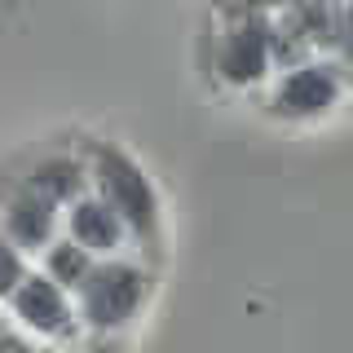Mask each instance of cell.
Here are the masks:
<instances>
[{
	"mask_svg": "<svg viewBox=\"0 0 353 353\" xmlns=\"http://www.w3.org/2000/svg\"><path fill=\"white\" fill-rule=\"evenodd\" d=\"M97 185H102V199L119 212L124 225H132L137 234H154V225H159V203H154L150 181L141 176V168L124 150H115V146L97 150Z\"/></svg>",
	"mask_w": 353,
	"mask_h": 353,
	"instance_id": "6da1fadb",
	"label": "cell"
},
{
	"mask_svg": "<svg viewBox=\"0 0 353 353\" xmlns=\"http://www.w3.org/2000/svg\"><path fill=\"white\" fill-rule=\"evenodd\" d=\"M53 208L58 203H49L44 194H36L27 185L22 194L9 199V208H5V230H9V239L18 243V248H44V243L53 239Z\"/></svg>",
	"mask_w": 353,
	"mask_h": 353,
	"instance_id": "8992f818",
	"label": "cell"
},
{
	"mask_svg": "<svg viewBox=\"0 0 353 353\" xmlns=\"http://www.w3.org/2000/svg\"><path fill=\"white\" fill-rule=\"evenodd\" d=\"M336 97H340V80L331 66H296L279 84L274 106L283 115H323V110L336 106Z\"/></svg>",
	"mask_w": 353,
	"mask_h": 353,
	"instance_id": "277c9868",
	"label": "cell"
},
{
	"mask_svg": "<svg viewBox=\"0 0 353 353\" xmlns=\"http://www.w3.org/2000/svg\"><path fill=\"white\" fill-rule=\"evenodd\" d=\"M230 5H239V9H270V5H283V0H230Z\"/></svg>",
	"mask_w": 353,
	"mask_h": 353,
	"instance_id": "4fadbf2b",
	"label": "cell"
},
{
	"mask_svg": "<svg viewBox=\"0 0 353 353\" xmlns=\"http://www.w3.org/2000/svg\"><path fill=\"white\" fill-rule=\"evenodd\" d=\"M0 353H27V345H22L9 327H0Z\"/></svg>",
	"mask_w": 353,
	"mask_h": 353,
	"instance_id": "7c38bea8",
	"label": "cell"
},
{
	"mask_svg": "<svg viewBox=\"0 0 353 353\" xmlns=\"http://www.w3.org/2000/svg\"><path fill=\"white\" fill-rule=\"evenodd\" d=\"M31 190L44 194L49 203H66V199H75L80 194V185H84V168L75 159H44L36 172H31Z\"/></svg>",
	"mask_w": 353,
	"mask_h": 353,
	"instance_id": "ba28073f",
	"label": "cell"
},
{
	"mask_svg": "<svg viewBox=\"0 0 353 353\" xmlns=\"http://www.w3.org/2000/svg\"><path fill=\"white\" fill-rule=\"evenodd\" d=\"M71 234H75V243H84L88 252H110L124 239V221H119V212L106 199H75Z\"/></svg>",
	"mask_w": 353,
	"mask_h": 353,
	"instance_id": "52a82bcc",
	"label": "cell"
},
{
	"mask_svg": "<svg viewBox=\"0 0 353 353\" xmlns=\"http://www.w3.org/2000/svg\"><path fill=\"white\" fill-rule=\"evenodd\" d=\"M80 301H84V318L93 327H124L137 305L146 301V274L137 265H93V274L80 283Z\"/></svg>",
	"mask_w": 353,
	"mask_h": 353,
	"instance_id": "7a4b0ae2",
	"label": "cell"
},
{
	"mask_svg": "<svg viewBox=\"0 0 353 353\" xmlns=\"http://www.w3.org/2000/svg\"><path fill=\"white\" fill-rule=\"evenodd\" d=\"M336 40H340V49H345V58L353 62V0H349V9L336 18Z\"/></svg>",
	"mask_w": 353,
	"mask_h": 353,
	"instance_id": "8fae6325",
	"label": "cell"
},
{
	"mask_svg": "<svg viewBox=\"0 0 353 353\" xmlns=\"http://www.w3.org/2000/svg\"><path fill=\"white\" fill-rule=\"evenodd\" d=\"M22 283V256L14 239H0V296H14V287Z\"/></svg>",
	"mask_w": 353,
	"mask_h": 353,
	"instance_id": "30bf717a",
	"label": "cell"
},
{
	"mask_svg": "<svg viewBox=\"0 0 353 353\" xmlns=\"http://www.w3.org/2000/svg\"><path fill=\"white\" fill-rule=\"evenodd\" d=\"M88 274H93V252L84 243H53L49 248V279L58 287H80Z\"/></svg>",
	"mask_w": 353,
	"mask_h": 353,
	"instance_id": "9c48e42d",
	"label": "cell"
},
{
	"mask_svg": "<svg viewBox=\"0 0 353 353\" xmlns=\"http://www.w3.org/2000/svg\"><path fill=\"white\" fill-rule=\"evenodd\" d=\"M274 44H270V27L261 18H239L234 27L221 40V75L230 84H256L265 71H270Z\"/></svg>",
	"mask_w": 353,
	"mask_h": 353,
	"instance_id": "3957f363",
	"label": "cell"
},
{
	"mask_svg": "<svg viewBox=\"0 0 353 353\" xmlns=\"http://www.w3.org/2000/svg\"><path fill=\"white\" fill-rule=\"evenodd\" d=\"M14 309L31 331H44V336L62 331L66 323V296L49 274H31V279L22 274V283L14 287Z\"/></svg>",
	"mask_w": 353,
	"mask_h": 353,
	"instance_id": "5b68a950",
	"label": "cell"
}]
</instances>
